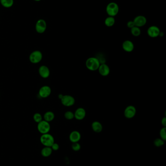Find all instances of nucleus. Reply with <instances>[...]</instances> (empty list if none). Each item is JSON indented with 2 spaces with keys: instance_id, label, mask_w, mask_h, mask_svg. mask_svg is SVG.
<instances>
[{
  "instance_id": "7",
  "label": "nucleus",
  "mask_w": 166,
  "mask_h": 166,
  "mask_svg": "<svg viewBox=\"0 0 166 166\" xmlns=\"http://www.w3.org/2000/svg\"><path fill=\"white\" fill-rule=\"evenodd\" d=\"M47 28V22L43 19H38L36 24L35 29L38 34L45 33Z\"/></svg>"
},
{
  "instance_id": "24",
  "label": "nucleus",
  "mask_w": 166,
  "mask_h": 166,
  "mask_svg": "<svg viewBox=\"0 0 166 166\" xmlns=\"http://www.w3.org/2000/svg\"><path fill=\"white\" fill-rule=\"evenodd\" d=\"M64 117L68 120H71L75 118L74 113L73 112H72V111H66L64 113Z\"/></svg>"
},
{
  "instance_id": "23",
  "label": "nucleus",
  "mask_w": 166,
  "mask_h": 166,
  "mask_svg": "<svg viewBox=\"0 0 166 166\" xmlns=\"http://www.w3.org/2000/svg\"><path fill=\"white\" fill-rule=\"evenodd\" d=\"M33 120L34 122H36L37 124H38L40 122L43 120V116L39 113H36L34 114Z\"/></svg>"
},
{
  "instance_id": "28",
  "label": "nucleus",
  "mask_w": 166,
  "mask_h": 166,
  "mask_svg": "<svg viewBox=\"0 0 166 166\" xmlns=\"http://www.w3.org/2000/svg\"><path fill=\"white\" fill-rule=\"evenodd\" d=\"M51 148L53 151H58L59 149V145L58 143H56L55 142L54 143L53 145L51 146Z\"/></svg>"
},
{
  "instance_id": "31",
  "label": "nucleus",
  "mask_w": 166,
  "mask_h": 166,
  "mask_svg": "<svg viewBox=\"0 0 166 166\" xmlns=\"http://www.w3.org/2000/svg\"><path fill=\"white\" fill-rule=\"evenodd\" d=\"M62 96H63V95H62V94H59V99H60V100H61V98H62Z\"/></svg>"
},
{
  "instance_id": "15",
  "label": "nucleus",
  "mask_w": 166,
  "mask_h": 166,
  "mask_svg": "<svg viewBox=\"0 0 166 166\" xmlns=\"http://www.w3.org/2000/svg\"><path fill=\"white\" fill-rule=\"evenodd\" d=\"M86 114V111L83 108H78V109H76V110L74 113L75 118L78 120H82L85 117Z\"/></svg>"
},
{
  "instance_id": "20",
  "label": "nucleus",
  "mask_w": 166,
  "mask_h": 166,
  "mask_svg": "<svg viewBox=\"0 0 166 166\" xmlns=\"http://www.w3.org/2000/svg\"><path fill=\"white\" fill-rule=\"evenodd\" d=\"M115 19L113 17L108 16L106 18L104 21V24L107 27H112L115 24Z\"/></svg>"
},
{
  "instance_id": "26",
  "label": "nucleus",
  "mask_w": 166,
  "mask_h": 166,
  "mask_svg": "<svg viewBox=\"0 0 166 166\" xmlns=\"http://www.w3.org/2000/svg\"><path fill=\"white\" fill-rule=\"evenodd\" d=\"M160 136L161 138L163 139V140L165 141L166 140V128L163 127L162 128L160 131Z\"/></svg>"
},
{
  "instance_id": "27",
  "label": "nucleus",
  "mask_w": 166,
  "mask_h": 166,
  "mask_svg": "<svg viewBox=\"0 0 166 166\" xmlns=\"http://www.w3.org/2000/svg\"><path fill=\"white\" fill-rule=\"evenodd\" d=\"M72 149L75 151H78L81 148L80 145L78 142L73 143L72 146Z\"/></svg>"
},
{
  "instance_id": "29",
  "label": "nucleus",
  "mask_w": 166,
  "mask_h": 166,
  "mask_svg": "<svg viewBox=\"0 0 166 166\" xmlns=\"http://www.w3.org/2000/svg\"><path fill=\"white\" fill-rule=\"evenodd\" d=\"M127 26H128V28H129L130 29L132 28L133 27L135 26L134 22V21H129V22H127Z\"/></svg>"
},
{
  "instance_id": "6",
  "label": "nucleus",
  "mask_w": 166,
  "mask_h": 166,
  "mask_svg": "<svg viewBox=\"0 0 166 166\" xmlns=\"http://www.w3.org/2000/svg\"><path fill=\"white\" fill-rule=\"evenodd\" d=\"M61 101L62 105L66 107L72 106L75 103V98L70 95H63Z\"/></svg>"
},
{
  "instance_id": "14",
  "label": "nucleus",
  "mask_w": 166,
  "mask_h": 166,
  "mask_svg": "<svg viewBox=\"0 0 166 166\" xmlns=\"http://www.w3.org/2000/svg\"><path fill=\"white\" fill-rule=\"evenodd\" d=\"M122 47L124 51L126 52H132L134 50V45L132 41L130 40H126L123 42Z\"/></svg>"
},
{
  "instance_id": "11",
  "label": "nucleus",
  "mask_w": 166,
  "mask_h": 166,
  "mask_svg": "<svg viewBox=\"0 0 166 166\" xmlns=\"http://www.w3.org/2000/svg\"><path fill=\"white\" fill-rule=\"evenodd\" d=\"M135 26L138 27H141L144 26L147 23V19L144 16L139 15L137 16L134 18V20Z\"/></svg>"
},
{
  "instance_id": "13",
  "label": "nucleus",
  "mask_w": 166,
  "mask_h": 166,
  "mask_svg": "<svg viewBox=\"0 0 166 166\" xmlns=\"http://www.w3.org/2000/svg\"><path fill=\"white\" fill-rule=\"evenodd\" d=\"M38 73L42 78H47L49 77L50 71L48 67L45 65H42L38 69Z\"/></svg>"
},
{
  "instance_id": "21",
  "label": "nucleus",
  "mask_w": 166,
  "mask_h": 166,
  "mask_svg": "<svg viewBox=\"0 0 166 166\" xmlns=\"http://www.w3.org/2000/svg\"><path fill=\"white\" fill-rule=\"evenodd\" d=\"M0 3L5 8H10L13 6L14 0H0Z\"/></svg>"
},
{
  "instance_id": "19",
  "label": "nucleus",
  "mask_w": 166,
  "mask_h": 166,
  "mask_svg": "<svg viewBox=\"0 0 166 166\" xmlns=\"http://www.w3.org/2000/svg\"><path fill=\"white\" fill-rule=\"evenodd\" d=\"M44 120L50 122L54 120L55 119V114L52 111H47L44 114L43 116Z\"/></svg>"
},
{
  "instance_id": "16",
  "label": "nucleus",
  "mask_w": 166,
  "mask_h": 166,
  "mask_svg": "<svg viewBox=\"0 0 166 166\" xmlns=\"http://www.w3.org/2000/svg\"><path fill=\"white\" fill-rule=\"evenodd\" d=\"M81 138V134L80 132L77 131L72 132L69 136L70 140L72 143L78 142Z\"/></svg>"
},
{
  "instance_id": "5",
  "label": "nucleus",
  "mask_w": 166,
  "mask_h": 166,
  "mask_svg": "<svg viewBox=\"0 0 166 166\" xmlns=\"http://www.w3.org/2000/svg\"><path fill=\"white\" fill-rule=\"evenodd\" d=\"M37 129L38 131L42 134H45L49 133L51 126L50 125L49 122L45 120H43L38 124Z\"/></svg>"
},
{
  "instance_id": "8",
  "label": "nucleus",
  "mask_w": 166,
  "mask_h": 166,
  "mask_svg": "<svg viewBox=\"0 0 166 166\" xmlns=\"http://www.w3.org/2000/svg\"><path fill=\"white\" fill-rule=\"evenodd\" d=\"M136 113V108L133 106H127L124 111V115L127 119H131L134 117Z\"/></svg>"
},
{
  "instance_id": "9",
  "label": "nucleus",
  "mask_w": 166,
  "mask_h": 166,
  "mask_svg": "<svg viewBox=\"0 0 166 166\" xmlns=\"http://www.w3.org/2000/svg\"><path fill=\"white\" fill-rule=\"evenodd\" d=\"M160 33V29L157 26H150L147 30V34L152 38H155L159 36Z\"/></svg>"
},
{
  "instance_id": "12",
  "label": "nucleus",
  "mask_w": 166,
  "mask_h": 166,
  "mask_svg": "<svg viewBox=\"0 0 166 166\" xmlns=\"http://www.w3.org/2000/svg\"><path fill=\"white\" fill-rule=\"evenodd\" d=\"M98 70L99 74L104 77L108 76L110 73L109 67L105 63L101 64Z\"/></svg>"
},
{
  "instance_id": "2",
  "label": "nucleus",
  "mask_w": 166,
  "mask_h": 166,
  "mask_svg": "<svg viewBox=\"0 0 166 166\" xmlns=\"http://www.w3.org/2000/svg\"><path fill=\"white\" fill-rule=\"evenodd\" d=\"M119 8L118 5L115 2H111L107 5L106 11L109 16L115 17L119 12Z\"/></svg>"
},
{
  "instance_id": "22",
  "label": "nucleus",
  "mask_w": 166,
  "mask_h": 166,
  "mask_svg": "<svg viewBox=\"0 0 166 166\" xmlns=\"http://www.w3.org/2000/svg\"><path fill=\"white\" fill-rule=\"evenodd\" d=\"M131 34L134 36H138L140 35L141 30L139 27L134 26L131 29Z\"/></svg>"
},
{
  "instance_id": "4",
  "label": "nucleus",
  "mask_w": 166,
  "mask_h": 166,
  "mask_svg": "<svg viewBox=\"0 0 166 166\" xmlns=\"http://www.w3.org/2000/svg\"><path fill=\"white\" fill-rule=\"evenodd\" d=\"M43 57L42 52L38 50H36L32 52L29 55V61L31 63L36 64L42 61Z\"/></svg>"
},
{
  "instance_id": "18",
  "label": "nucleus",
  "mask_w": 166,
  "mask_h": 166,
  "mask_svg": "<svg viewBox=\"0 0 166 166\" xmlns=\"http://www.w3.org/2000/svg\"><path fill=\"white\" fill-rule=\"evenodd\" d=\"M53 150L51 149V147H45L42 149L41 151V155L42 156L45 157H47L51 155Z\"/></svg>"
},
{
  "instance_id": "10",
  "label": "nucleus",
  "mask_w": 166,
  "mask_h": 166,
  "mask_svg": "<svg viewBox=\"0 0 166 166\" xmlns=\"http://www.w3.org/2000/svg\"><path fill=\"white\" fill-rule=\"evenodd\" d=\"M51 87L48 85H43L40 87L38 91V95L41 98H47L51 95Z\"/></svg>"
},
{
  "instance_id": "17",
  "label": "nucleus",
  "mask_w": 166,
  "mask_h": 166,
  "mask_svg": "<svg viewBox=\"0 0 166 166\" xmlns=\"http://www.w3.org/2000/svg\"><path fill=\"white\" fill-rule=\"evenodd\" d=\"M92 128L96 133H100L102 131L103 126L101 122L98 121H94L92 124Z\"/></svg>"
},
{
  "instance_id": "3",
  "label": "nucleus",
  "mask_w": 166,
  "mask_h": 166,
  "mask_svg": "<svg viewBox=\"0 0 166 166\" xmlns=\"http://www.w3.org/2000/svg\"><path fill=\"white\" fill-rule=\"evenodd\" d=\"M40 141L45 147H51L55 143L54 138L49 133L42 134L40 138Z\"/></svg>"
},
{
  "instance_id": "1",
  "label": "nucleus",
  "mask_w": 166,
  "mask_h": 166,
  "mask_svg": "<svg viewBox=\"0 0 166 166\" xmlns=\"http://www.w3.org/2000/svg\"><path fill=\"white\" fill-rule=\"evenodd\" d=\"M85 65L88 70L91 71H95L98 70L101 63L98 58L91 57L87 59Z\"/></svg>"
},
{
  "instance_id": "32",
  "label": "nucleus",
  "mask_w": 166,
  "mask_h": 166,
  "mask_svg": "<svg viewBox=\"0 0 166 166\" xmlns=\"http://www.w3.org/2000/svg\"><path fill=\"white\" fill-rule=\"evenodd\" d=\"M34 1H35L36 2H40L41 0H34Z\"/></svg>"
},
{
  "instance_id": "25",
  "label": "nucleus",
  "mask_w": 166,
  "mask_h": 166,
  "mask_svg": "<svg viewBox=\"0 0 166 166\" xmlns=\"http://www.w3.org/2000/svg\"><path fill=\"white\" fill-rule=\"evenodd\" d=\"M154 144L157 147H161L164 144V140L161 138H157L154 141Z\"/></svg>"
},
{
  "instance_id": "30",
  "label": "nucleus",
  "mask_w": 166,
  "mask_h": 166,
  "mask_svg": "<svg viewBox=\"0 0 166 166\" xmlns=\"http://www.w3.org/2000/svg\"><path fill=\"white\" fill-rule=\"evenodd\" d=\"M162 125H163L164 127L166 126V118L165 117H163L161 120Z\"/></svg>"
}]
</instances>
